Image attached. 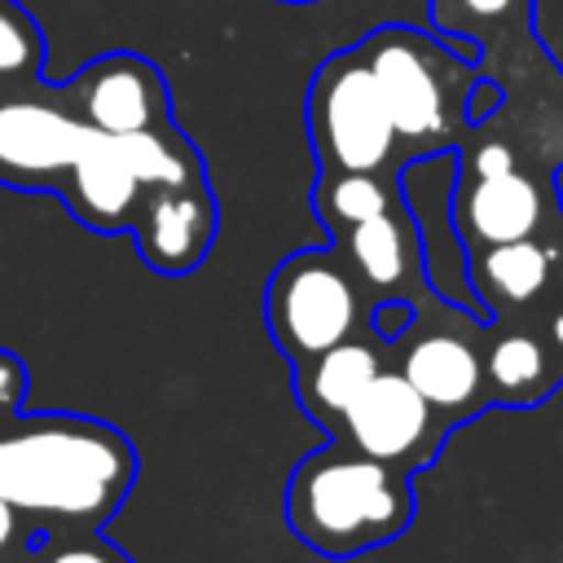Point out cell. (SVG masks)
I'll return each instance as SVG.
<instances>
[{
  "label": "cell",
  "instance_id": "obj_1",
  "mask_svg": "<svg viewBox=\"0 0 563 563\" xmlns=\"http://www.w3.org/2000/svg\"><path fill=\"white\" fill-rule=\"evenodd\" d=\"M132 440L88 413L22 409L0 418V501L40 532L106 528L136 484Z\"/></svg>",
  "mask_w": 563,
  "mask_h": 563
},
{
  "label": "cell",
  "instance_id": "obj_2",
  "mask_svg": "<svg viewBox=\"0 0 563 563\" xmlns=\"http://www.w3.org/2000/svg\"><path fill=\"white\" fill-rule=\"evenodd\" d=\"M413 475L356 453L343 440L303 453L286 479V528L321 559H356L391 545L413 523Z\"/></svg>",
  "mask_w": 563,
  "mask_h": 563
},
{
  "label": "cell",
  "instance_id": "obj_3",
  "mask_svg": "<svg viewBox=\"0 0 563 563\" xmlns=\"http://www.w3.org/2000/svg\"><path fill=\"white\" fill-rule=\"evenodd\" d=\"M356 53L383 92L405 163L453 154L466 141V101L471 88L484 79L475 57L453 53L431 31L405 22L374 26L365 40H356Z\"/></svg>",
  "mask_w": 563,
  "mask_h": 563
},
{
  "label": "cell",
  "instance_id": "obj_4",
  "mask_svg": "<svg viewBox=\"0 0 563 563\" xmlns=\"http://www.w3.org/2000/svg\"><path fill=\"white\" fill-rule=\"evenodd\" d=\"M369 312L374 303L334 242L290 251L264 282V330L290 365L365 334Z\"/></svg>",
  "mask_w": 563,
  "mask_h": 563
},
{
  "label": "cell",
  "instance_id": "obj_5",
  "mask_svg": "<svg viewBox=\"0 0 563 563\" xmlns=\"http://www.w3.org/2000/svg\"><path fill=\"white\" fill-rule=\"evenodd\" d=\"M484 317L444 303L435 290H427L413 303L409 330L387 347L391 369H400L413 383V391L440 413L449 431L493 409L484 374Z\"/></svg>",
  "mask_w": 563,
  "mask_h": 563
},
{
  "label": "cell",
  "instance_id": "obj_6",
  "mask_svg": "<svg viewBox=\"0 0 563 563\" xmlns=\"http://www.w3.org/2000/svg\"><path fill=\"white\" fill-rule=\"evenodd\" d=\"M303 132L317 172H400V141L356 44L330 53L303 97Z\"/></svg>",
  "mask_w": 563,
  "mask_h": 563
},
{
  "label": "cell",
  "instance_id": "obj_7",
  "mask_svg": "<svg viewBox=\"0 0 563 563\" xmlns=\"http://www.w3.org/2000/svg\"><path fill=\"white\" fill-rule=\"evenodd\" d=\"M92 128L48 79L0 92V185L18 194H57Z\"/></svg>",
  "mask_w": 563,
  "mask_h": 563
},
{
  "label": "cell",
  "instance_id": "obj_8",
  "mask_svg": "<svg viewBox=\"0 0 563 563\" xmlns=\"http://www.w3.org/2000/svg\"><path fill=\"white\" fill-rule=\"evenodd\" d=\"M444 435H449V427L440 422V413L413 391V383L400 369L387 365L343 409L330 440H343L356 453L413 475V471H422L440 457Z\"/></svg>",
  "mask_w": 563,
  "mask_h": 563
},
{
  "label": "cell",
  "instance_id": "obj_9",
  "mask_svg": "<svg viewBox=\"0 0 563 563\" xmlns=\"http://www.w3.org/2000/svg\"><path fill=\"white\" fill-rule=\"evenodd\" d=\"M449 220L466 251H484L550 233L563 224V211L550 180L532 176L528 167H506L488 176H453Z\"/></svg>",
  "mask_w": 563,
  "mask_h": 563
},
{
  "label": "cell",
  "instance_id": "obj_10",
  "mask_svg": "<svg viewBox=\"0 0 563 563\" xmlns=\"http://www.w3.org/2000/svg\"><path fill=\"white\" fill-rule=\"evenodd\" d=\"M66 106L101 136L145 132L172 119V97L163 70L141 53H101L79 66L66 84H57Z\"/></svg>",
  "mask_w": 563,
  "mask_h": 563
},
{
  "label": "cell",
  "instance_id": "obj_11",
  "mask_svg": "<svg viewBox=\"0 0 563 563\" xmlns=\"http://www.w3.org/2000/svg\"><path fill=\"white\" fill-rule=\"evenodd\" d=\"M466 286L488 321L537 317L563 290V224L537 238L466 251Z\"/></svg>",
  "mask_w": 563,
  "mask_h": 563
},
{
  "label": "cell",
  "instance_id": "obj_12",
  "mask_svg": "<svg viewBox=\"0 0 563 563\" xmlns=\"http://www.w3.org/2000/svg\"><path fill=\"white\" fill-rule=\"evenodd\" d=\"M216 233H220V207L207 180L145 189L132 216V229H128L141 264L158 277L194 273L211 255Z\"/></svg>",
  "mask_w": 563,
  "mask_h": 563
},
{
  "label": "cell",
  "instance_id": "obj_13",
  "mask_svg": "<svg viewBox=\"0 0 563 563\" xmlns=\"http://www.w3.org/2000/svg\"><path fill=\"white\" fill-rule=\"evenodd\" d=\"M330 242L352 264L369 303H387V299L418 303L431 290L427 268H422V233H418V220H413L409 202H400V207H391L374 220H361V224L343 229Z\"/></svg>",
  "mask_w": 563,
  "mask_h": 563
},
{
  "label": "cell",
  "instance_id": "obj_14",
  "mask_svg": "<svg viewBox=\"0 0 563 563\" xmlns=\"http://www.w3.org/2000/svg\"><path fill=\"white\" fill-rule=\"evenodd\" d=\"M84 229L92 233H128L132 229V216L145 198V185L136 180V172L128 167L123 150L114 136H101L92 132L88 145L79 150V158L70 163V172L62 176L57 194H53Z\"/></svg>",
  "mask_w": 563,
  "mask_h": 563
},
{
  "label": "cell",
  "instance_id": "obj_15",
  "mask_svg": "<svg viewBox=\"0 0 563 563\" xmlns=\"http://www.w3.org/2000/svg\"><path fill=\"white\" fill-rule=\"evenodd\" d=\"M391 361H387V343L365 330V334H352L299 365H290V391H295V405L303 409L308 422H317L325 435H334L343 409L365 391V383L374 374H383Z\"/></svg>",
  "mask_w": 563,
  "mask_h": 563
},
{
  "label": "cell",
  "instance_id": "obj_16",
  "mask_svg": "<svg viewBox=\"0 0 563 563\" xmlns=\"http://www.w3.org/2000/svg\"><path fill=\"white\" fill-rule=\"evenodd\" d=\"M484 374H488V400L501 409H532L563 387V361L541 334L537 317L488 321Z\"/></svg>",
  "mask_w": 563,
  "mask_h": 563
},
{
  "label": "cell",
  "instance_id": "obj_17",
  "mask_svg": "<svg viewBox=\"0 0 563 563\" xmlns=\"http://www.w3.org/2000/svg\"><path fill=\"white\" fill-rule=\"evenodd\" d=\"M308 202L321 229L339 238L343 229L400 207L405 189H400V172H317Z\"/></svg>",
  "mask_w": 563,
  "mask_h": 563
},
{
  "label": "cell",
  "instance_id": "obj_18",
  "mask_svg": "<svg viewBox=\"0 0 563 563\" xmlns=\"http://www.w3.org/2000/svg\"><path fill=\"white\" fill-rule=\"evenodd\" d=\"M128 167L136 172V180L145 189H158V185H185V180H207V167H202V154L198 145L189 141V132L167 119L158 128H145V132H128V136H114Z\"/></svg>",
  "mask_w": 563,
  "mask_h": 563
},
{
  "label": "cell",
  "instance_id": "obj_19",
  "mask_svg": "<svg viewBox=\"0 0 563 563\" xmlns=\"http://www.w3.org/2000/svg\"><path fill=\"white\" fill-rule=\"evenodd\" d=\"M427 13L435 31L484 48L532 22V0H431Z\"/></svg>",
  "mask_w": 563,
  "mask_h": 563
},
{
  "label": "cell",
  "instance_id": "obj_20",
  "mask_svg": "<svg viewBox=\"0 0 563 563\" xmlns=\"http://www.w3.org/2000/svg\"><path fill=\"white\" fill-rule=\"evenodd\" d=\"M44 31L18 0H0V92L44 79Z\"/></svg>",
  "mask_w": 563,
  "mask_h": 563
},
{
  "label": "cell",
  "instance_id": "obj_21",
  "mask_svg": "<svg viewBox=\"0 0 563 563\" xmlns=\"http://www.w3.org/2000/svg\"><path fill=\"white\" fill-rule=\"evenodd\" d=\"M35 563H132V554L110 541L101 528L79 532H48L35 550Z\"/></svg>",
  "mask_w": 563,
  "mask_h": 563
},
{
  "label": "cell",
  "instance_id": "obj_22",
  "mask_svg": "<svg viewBox=\"0 0 563 563\" xmlns=\"http://www.w3.org/2000/svg\"><path fill=\"white\" fill-rule=\"evenodd\" d=\"M22 405H26V365L9 347H0V418L22 413Z\"/></svg>",
  "mask_w": 563,
  "mask_h": 563
},
{
  "label": "cell",
  "instance_id": "obj_23",
  "mask_svg": "<svg viewBox=\"0 0 563 563\" xmlns=\"http://www.w3.org/2000/svg\"><path fill=\"white\" fill-rule=\"evenodd\" d=\"M409 321H413V303H405V299H387V303H374V312H369V330L391 347L405 330H409Z\"/></svg>",
  "mask_w": 563,
  "mask_h": 563
},
{
  "label": "cell",
  "instance_id": "obj_24",
  "mask_svg": "<svg viewBox=\"0 0 563 563\" xmlns=\"http://www.w3.org/2000/svg\"><path fill=\"white\" fill-rule=\"evenodd\" d=\"M35 537H40V528H31L9 501H0V559L13 554V550H22V545L35 541Z\"/></svg>",
  "mask_w": 563,
  "mask_h": 563
},
{
  "label": "cell",
  "instance_id": "obj_25",
  "mask_svg": "<svg viewBox=\"0 0 563 563\" xmlns=\"http://www.w3.org/2000/svg\"><path fill=\"white\" fill-rule=\"evenodd\" d=\"M537 325H541V334L550 339V347L559 352V361H563V290L537 312Z\"/></svg>",
  "mask_w": 563,
  "mask_h": 563
},
{
  "label": "cell",
  "instance_id": "obj_26",
  "mask_svg": "<svg viewBox=\"0 0 563 563\" xmlns=\"http://www.w3.org/2000/svg\"><path fill=\"white\" fill-rule=\"evenodd\" d=\"M44 537H48V532H40V537H35V541H26L22 550H13V554H4L0 563H35V550H40V541H44Z\"/></svg>",
  "mask_w": 563,
  "mask_h": 563
},
{
  "label": "cell",
  "instance_id": "obj_27",
  "mask_svg": "<svg viewBox=\"0 0 563 563\" xmlns=\"http://www.w3.org/2000/svg\"><path fill=\"white\" fill-rule=\"evenodd\" d=\"M282 4H312V0H282Z\"/></svg>",
  "mask_w": 563,
  "mask_h": 563
}]
</instances>
